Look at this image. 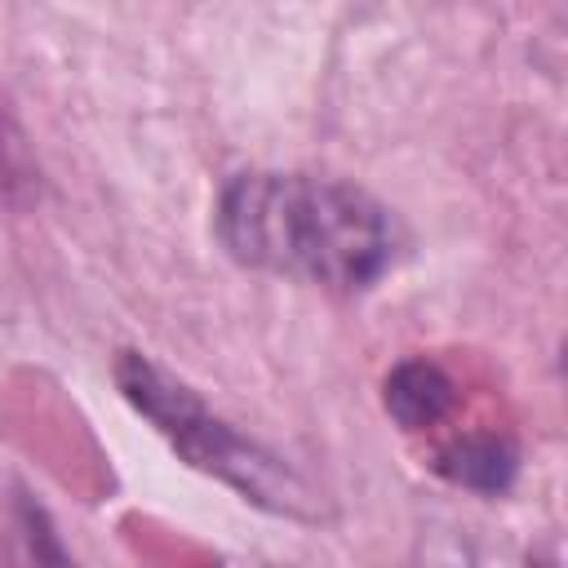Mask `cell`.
<instances>
[{
    "label": "cell",
    "instance_id": "cell-1",
    "mask_svg": "<svg viewBox=\"0 0 568 568\" xmlns=\"http://www.w3.org/2000/svg\"><path fill=\"white\" fill-rule=\"evenodd\" d=\"M213 222L235 262L333 293L377 284L399 248L395 217L368 191L311 173H240Z\"/></svg>",
    "mask_w": 568,
    "mask_h": 568
},
{
    "label": "cell",
    "instance_id": "cell-2",
    "mask_svg": "<svg viewBox=\"0 0 568 568\" xmlns=\"http://www.w3.org/2000/svg\"><path fill=\"white\" fill-rule=\"evenodd\" d=\"M115 386L173 444V453L182 462L222 479L226 488H235L244 501H253L262 510L315 519V501H311V488L302 484V475L288 470L271 448H262L257 439H248L231 422H222L191 386H182L155 359H146L138 351H120Z\"/></svg>",
    "mask_w": 568,
    "mask_h": 568
},
{
    "label": "cell",
    "instance_id": "cell-3",
    "mask_svg": "<svg viewBox=\"0 0 568 568\" xmlns=\"http://www.w3.org/2000/svg\"><path fill=\"white\" fill-rule=\"evenodd\" d=\"M382 399H386V413L404 430H426V426H439L453 413L457 386L435 359H399L386 373Z\"/></svg>",
    "mask_w": 568,
    "mask_h": 568
},
{
    "label": "cell",
    "instance_id": "cell-4",
    "mask_svg": "<svg viewBox=\"0 0 568 568\" xmlns=\"http://www.w3.org/2000/svg\"><path fill=\"white\" fill-rule=\"evenodd\" d=\"M435 470L457 488L506 493L515 470H519V448L506 435H493V430L462 435V439H453L435 453Z\"/></svg>",
    "mask_w": 568,
    "mask_h": 568
}]
</instances>
